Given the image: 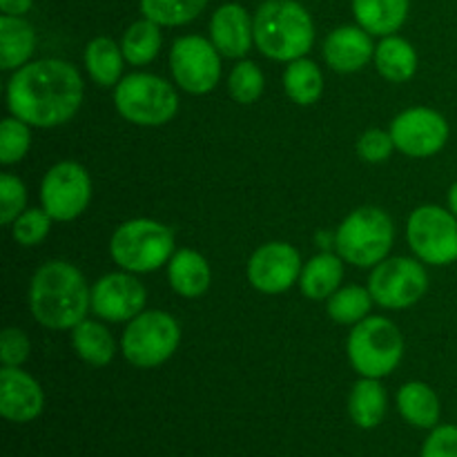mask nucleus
I'll use <instances>...</instances> for the list:
<instances>
[{
	"mask_svg": "<svg viewBox=\"0 0 457 457\" xmlns=\"http://www.w3.org/2000/svg\"><path fill=\"white\" fill-rule=\"evenodd\" d=\"M83 103V79L71 62L58 58L27 62L7 85L12 116L34 128L67 123Z\"/></svg>",
	"mask_w": 457,
	"mask_h": 457,
	"instance_id": "f257e3e1",
	"label": "nucleus"
},
{
	"mask_svg": "<svg viewBox=\"0 0 457 457\" xmlns=\"http://www.w3.org/2000/svg\"><path fill=\"white\" fill-rule=\"evenodd\" d=\"M92 293L83 272L67 262H47L29 284V311L40 326L70 330L87 317Z\"/></svg>",
	"mask_w": 457,
	"mask_h": 457,
	"instance_id": "f03ea898",
	"label": "nucleus"
},
{
	"mask_svg": "<svg viewBox=\"0 0 457 457\" xmlns=\"http://www.w3.org/2000/svg\"><path fill=\"white\" fill-rule=\"evenodd\" d=\"M253 25L259 52L272 61H297L315 43L311 13L295 0H268L257 9Z\"/></svg>",
	"mask_w": 457,
	"mask_h": 457,
	"instance_id": "7ed1b4c3",
	"label": "nucleus"
},
{
	"mask_svg": "<svg viewBox=\"0 0 457 457\" xmlns=\"http://www.w3.org/2000/svg\"><path fill=\"white\" fill-rule=\"evenodd\" d=\"M395 237L393 219L384 210L366 205L348 214L339 226L335 245L344 262L360 268H370L388 257Z\"/></svg>",
	"mask_w": 457,
	"mask_h": 457,
	"instance_id": "20e7f679",
	"label": "nucleus"
},
{
	"mask_svg": "<svg viewBox=\"0 0 457 457\" xmlns=\"http://www.w3.org/2000/svg\"><path fill=\"white\" fill-rule=\"evenodd\" d=\"M116 266L125 272H152L174 254V235L168 226L152 219H132L116 228L110 241Z\"/></svg>",
	"mask_w": 457,
	"mask_h": 457,
	"instance_id": "39448f33",
	"label": "nucleus"
},
{
	"mask_svg": "<svg viewBox=\"0 0 457 457\" xmlns=\"http://www.w3.org/2000/svg\"><path fill=\"white\" fill-rule=\"evenodd\" d=\"M404 355L400 328L384 317H366L348 337V360L361 378L382 379L397 369Z\"/></svg>",
	"mask_w": 457,
	"mask_h": 457,
	"instance_id": "423d86ee",
	"label": "nucleus"
},
{
	"mask_svg": "<svg viewBox=\"0 0 457 457\" xmlns=\"http://www.w3.org/2000/svg\"><path fill=\"white\" fill-rule=\"evenodd\" d=\"M114 105L129 123L156 128L177 116L179 96L172 85L159 76L128 74L116 85Z\"/></svg>",
	"mask_w": 457,
	"mask_h": 457,
	"instance_id": "0eeeda50",
	"label": "nucleus"
},
{
	"mask_svg": "<svg viewBox=\"0 0 457 457\" xmlns=\"http://www.w3.org/2000/svg\"><path fill=\"white\" fill-rule=\"evenodd\" d=\"M181 328L168 312L147 311L134 317L125 328L120 348L123 357L137 369H154L177 353Z\"/></svg>",
	"mask_w": 457,
	"mask_h": 457,
	"instance_id": "6e6552de",
	"label": "nucleus"
},
{
	"mask_svg": "<svg viewBox=\"0 0 457 457\" xmlns=\"http://www.w3.org/2000/svg\"><path fill=\"white\" fill-rule=\"evenodd\" d=\"M413 253L431 266H449L457 262V217L440 205H422L406 226Z\"/></svg>",
	"mask_w": 457,
	"mask_h": 457,
	"instance_id": "1a4fd4ad",
	"label": "nucleus"
},
{
	"mask_svg": "<svg viewBox=\"0 0 457 457\" xmlns=\"http://www.w3.org/2000/svg\"><path fill=\"white\" fill-rule=\"evenodd\" d=\"M369 290L379 306L404 311L427 295L428 275L422 263H418L415 259H384L370 272Z\"/></svg>",
	"mask_w": 457,
	"mask_h": 457,
	"instance_id": "9d476101",
	"label": "nucleus"
},
{
	"mask_svg": "<svg viewBox=\"0 0 457 457\" xmlns=\"http://www.w3.org/2000/svg\"><path fill=\"white\" fill-rule=\"evenodd\" d=\"M170 70L179 87L187 94H208L221 79V56L212 40L204 36H183L174 40Z\"/></svg>",
	"mask_w": 457,
	"mask_h": 457,
	"instance_id": "9b49d317",
	"label": "nucleus"
},
{
	"mask_svg": "<svg viewBox=\"0 0 457 457\" xmlns=\"http://www.w3.org/2000/svg\"><path fill=\"white\" fill-rule=\"evenodd\" d=\"M92 181L83 165L74 161L56 163L43 179L40 201L54 221H71L87 210Z\"/></svg>",
	"mask_w": 457,
	"mask_h": 457,
	"instance_id": "f8f14e48",
	"label": "nucleus"
},
{
	"mask_svg": "<svg viewBox=\"0 0 457 457\" xmlns=\"http://www.w3.org/2000/svg\"><path fill=\"white\" fill-rule=\"evenodd\" d=\"M393 143L400 152L413 159L437 154L449 141V123L431 107H411L402 112L391 125Z\"/></svg>",
	"mask_w": 457,
	"mask_h": 457,
	"instance_id": "ddd939ff",
	"label": "nucleus"
},
{
	"mask_svg": "<svg viewBox=\"0 0 457 457\" xmlns=\"http://www.w3.org/2000/svg\"><path fill=\"white\" fill-rule=\"evenodd\" d=\"M302 277V257L284 241H272L254 250L248 263V279L259 293L279 295Z\"/></svg>",
	"mask_w": 457,
	"mask_h": 457,
	"instance_id": "4468645a",
	"label": "nucleus"
},
{
	"mask_svg": "<svg viewBox=\"0 0 457 457\" xmlns=\"http://www.w3.org/2000/svg\"><path fill=\"white\" fill-rule=\"evenodd\" d=\"M147 293L141 281L128 272L101 277L92 288V311L107 321H132L145 308Z\"/></svg>",
	"mask_w": 457,
	"mask_h": 457,
	"instance_id": "2eb2a0df",
	"label": "nucleus"
},
{
	"mask_svg": "<svg viewBox=\"0 0 457 457\" xmlns=\"http://www.w3.org/2000/svg\"><path fill=\"white\" fill-rule=\"evenodd\" d=\"M45 409V393L29 373L18 366L0 370V415L7 422L27 424L40 418Z\"/></svg>",
	"mask_w": 457,
	"mask_h": 457,
	"instance_id": "dca6fc26",
	"label": "nucleus"
},
{
	"mask_svg": "<svg viewBox=\"0 0 457 457\" xmlns=\"http://www.w3.org/2000/svg\"><path fill=\"white\" fill-rule=\"evenodd\" d=\"M210 40L226 58H244L254 43V25L241 4L228 3L210 21Z\"/></svg>",
	"mask_w": 457,
	"mask_h": 457,
	"instance_id": "f3484780",
	"label": "nucleus"
},
{
	"mask_svg": "<svg viewBox=\"0 0 457 457\" xmlns=\"http://www.w3.org/2000/svg\"><path fill=\"white\" fill-rule=\"evenodd\" d=\"M375 56L373 40L364 27H339L324 40V58L328 67L342 74L360 71Z\"/></svg>",
	"mask_w": 457,
	"mask_h": 457,
	"instance_id": "a211bd4d",
	"label": "nucleus"
},
{
	"mask_svg": "<svg viewBox=\"0 0 457 457\" xmlns=\"http://www.w3.org/2000/svg\"><path fill=\"white\" fill-rule=\"evenodd\" d=\"M170 286L177 295L187 299H196L208 293L210 281H212V270L205 262L204 254L195 253L190 248H183L172 254L168 266Z\"/></svg>",
	"mask_w": 457,
	"mask_h": 457,
	"instance_id": "6ab92c4d",
	"label": "nucleus"
},
{
	"mask_svg": "<svg viewBox=\"0 0 457 457\" xmlns=\"http://www.w3.org/2000/svg\"><path fill=\"white\" fill-rule=\"evenodd\" d=\"M397 411L411 427L431 431L440 422V397L428 384L409 382L397 393Z\"/></svg>",
	"mask_w": 457,
	"mask_h": 457,
	"instance_id": "aec40b11",
	"label": "nucleus"
},
{
	"mask_svg": "<svg viewBox=\"0 0 457 457\" xmlns=\"http://www.w3.org/2000/svg\"><path fill=\"white\" fill-rule=\"evenodd\" d=\"M360 27L370 36H393L409 16V0H353Z\"/></svg>",
	"mask_w": 457,
	"mask_h": 457,
	"instance_id": "412c9836",
	"label": "nucleus"
},
{
	"mask_svg": "<svg viewBox=\"0 0 457 457\" xmlns=\"http://www.w3.org/2000/svg\"><path fill=\"white\" fill-rule=\"evenodd\" d=\"M36 49V31L22 16L0 18V65L4 71L27 65Z\"/></svg>",
	"mask_w": 457,
	"mask_h": 457,
	"instance_id": "4be33fe9",
	"label": "nucleus"
},
{
	"mask_svg": "<svg viewBox=\"0 0 457 457\" xmlns=\"http://www.w3.org/2000/svg\"><path fill=\"white\" fill-rule=\"evenodd\" d=\"M342 257H337L333 253H321L303 266L302 277H299V288H302V293L308 299L321 302V299H328L330 295L337 293L339 284H342Z\"/></svg>",
	"mask_w": 457,
	"mask_h": 457,
	"instance_id": "5701e85b",
	"label": "nucleus"
},
{
	"mask_svg": "<svg viewBox=\"0 0 457 457\" xmlns=\"http://www.w3.org/2000/svg\"><path fill=\"white\" fill-rule=\"evenodd\" d=\"M375 67L391 83H406L418 71V54L409 40L400 36H384L375 47Z\"/></svg>",
	"mask_w": 457,
	"mask_h": 457,
	"instance_id": "b1692460",
	"label": "nucleus"
},
{
	"mask_svg": "<svg viewBox=\"0 0 457 457\" xmlns=\"http://www.w3.org/2000/svg\"><path fill=\"white\" fill-rule=\"evenodd\" d=\"M388 397L379 379L364 378L353 386L351 397H348V415H351L353 424L360 428H375L382 424L384 415H386Z\"/></svg>",
	"mask_w": 457,
	"mask_h": 457,
	"instance_id": "393cba45",
	"label": "nucleus"
},
{
	"mask_svg": "<svg viewBox=\"0 0 457 457\" xmlns=\"http://www.w3.org/2000/svg\"><path fill=\"white\" fill-rule=\"evenodd\" d=\"M71 346L76 355L89 366H107L114 360L116 344L110 330L101 321L83 320L71 328Z\"/></svg>",
	"mask_w": 457,
	"mask_h": 457,
	"instance_id": "a878e982",
	"label": "nucleus"
},
{
	"mask_svg": "<svg viewBox=\"0 0 457 457\" xmlns=\"http://www.w3.org/2000/svg\"><path fill=\"white\" fill-rule=\"evenodd\" d=\"M123 49L107 36H98L85 47V67L94 83L101 87H112L119 85L120 74H123Z\"/></svg>",
	"mask_w": 457,
	"mask_h": 457,
	"instance_id": "bb28decb",
	"label": "nucleus"
},
{
	"mask_svg": "<svg viewBox=\"0 0 457 457\" xmlns=\"http://www.w3.org/2000/svg\"><path fill=\"white\" fill-rule=\"evenodd\" d=\"M284 87L297 105H312L320 101L321 92H324V76H321L317 62L308 61V58H297L286 67Z\"/></svg>",
	"mask_w": 457,
	"mask_h": 457,
	"instance_id": "cd10ccee",
	"label": "nucleus"
},
{
	"mask_svg": "<svg viewBox=\"0 0 457 457\" xmlns=\"http://www.w3.org/2000/svg\"><path fill=\"white\" fill-rule=\"evenodd\" d=\"M161 43H163L161 25H156L150 18H143V21L129 25L123 40H120V49H123V56L129 65L141 67L159 56Z\"/></svg>",
	"mask_w": 457,
	"mask_h": 457,
	"instance_id": "c85d7f7f",
	"label": "nucleus"
},
{
	"mask_svg": "<svg viewBox=\"0 0 457 457\" xmlns=\"http://www.w3.org/2000/svg\"><path fill=\"white\" fill-rule=\"evenodd\" d=\"M373 302L375 299L369 288H361V286H346V288H339L337 293H333L328 297V315L330 320L337 321V324L355 326L369 317Z\"/></svg>",
	"mask_w": 457,
	"mask_h": 457,
	"instance_id": "c756f323",
	"label": "nucleus"
},
{
	"mask_svg": "<svg viewBox=\"0 0 457 457\" xmlns=\"http://www.w3.org/2000/svg\"><path fill=\"white\" fill-rule=\"evenodd\" d=\"M208 0H141L143 16L161 27L187 25L205 9Z\"/></svg>",
	"mask_w": 457,
	"mask_h": 457,
	"instance_id": "7c9ffc66",
	"label": "nucleus"
},
{
	"mask_svg": "<svg viewBox=\"0 0 457 457\" xmlns=\"http://www.w3.org/2000/svg\"><path fill=\"white\" fill-rule=\"evenodd\" d=\"M31 145L29 125L25 120L9 116L0 123V163L13 165L25 159Z\"/></svg>",
	"mask_w": 457,
	"mask_h": 457,
	"instance_id": "2f4dec72",
	"label": "nucleus"
},
{
	"mask_svg": "<svg viewBox=\"0 0 457 457\" xmlns=\"http://www.w3.org/2000/svg\"><path fill=\"white\" fill-rule=\"evenodd\" d=\"M263 71L259 70L257 62L241 61L239 65L232 70L230 79H228V92L241 105H250L257 101L263 94Z\"/></svg>",
	"mask_w": 457,
	"mask_h": 457,
	"instance_id": "473e14b6",
	"label": "nucleus"
},
{
	"mask_svg": "<svg viewBox=\"0 0 457 457\" xmlns=\"http://www.w3.org/2000/svg\"><path fill=\"white\" fill-rule=\"evenodd\" d=\"M54 219L49 217V212L45 208L36 210H25L16 221L12 223V237L13 241H18L21 245H36L49 235V228H52Z\"/></svg>",
	"mask_w": 457,
	"mask_h": 457,
	"instance_id": "72a5a7b5",
	"label": "nucleus"
},
{
	"mask_svg": "<svg viewBox=\"0 0 457 457\" xmlns=\"http://www.w3.org/2000/svg\"><path fill=\"white\" fill-rule=\"evenodd\" d=\"M27 205V187L13 174H0V223L12 226Z\"/></svg>",
	"mask_w": 457,
	"mask_h": 457,
	"instance_id": "f704fd0d",
	"label": "nucleus"
},
{
	"mask_svg": "<svg viewBox=\"0 0 457 457\" xmlns=\"http://www.w3.org/2000/svg\"><path fill=\"white\" fill-rule=\"evenodd\" d=\"M420 457H457V424L431 428Z\"/></svg>",
	"mask_w": 457,
	"mask_h": 457,
	"instance_id": "c9c22d12",
	"label": "nucleus"
},
{
	"mask_svg": "<svg viewBox=\"0 0 457 457\" xmlns=\"http://www.w3.org/2000/svg\"><path fill=\"white\" fill-rule=\"evenodd\" d=\"M393 147H395V143H393L391 132H384V129H369V132L361 134L360 143H357V152L369 163L386 161L391 156Z\"/></svg>",
	"mask_w": 457,
	"mask_h": 457,
	"instance_id": "e433bc0d",
	"label": "nucleus"
},
{
	"mask_svg": "<svg viewBox=\"0 0 457 457\" xmlns=\"http://www.w3.org/2000/svg\"><path fill=\"white\" fill-rule=\"evenodd\" d=\"M31 344L22 330L4 328L0 335V361L3 366H21L29 357Z\"/></svg>",
	"mask_w": 457,
	"mask_h": 457,
	"instance_id": "4c0bfd02",
	"label": "nucleus"
},
{
	"mask_svg": "<svg viewBox=\"0 0 457 457\" xmlns=\"http://www.w3.org/2000/svg\"><path fill=\"white\" fill-rule=\"evenodd\" d=\"M34 4V0H0V9L4 16H22Z\"/></svg>",
	"mask_w": 457,
	"mask_h": 457,
	"instance_id": "58836bf2",
	"label": "nucleus"
},
{
	"mask_svg": "<svg viewBox=\"0 0 457 457\" xmlns=\"http://www.w3.org/2000/svg\"><path fill=\"white\" fill-rule=\"evenodd\" d=\"M449 210L457 217V181L451 186V190H449Z\"/></svg>",
	"mask_w": 457,
	"mask_h": 457,
	"instance_id": "ea45409f",
	"label": "nucleus"
}]
</instances>
